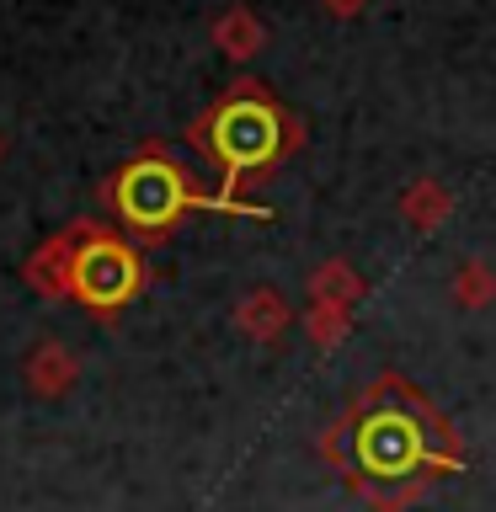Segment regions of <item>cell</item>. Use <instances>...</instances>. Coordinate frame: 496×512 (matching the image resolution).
<instances>
[{
    "label": "cell",
    "instance_id": "277c9868",
    "mask_svg": "<svg viewBox=\"0 0 496 512\" xmlns=\"http://www.w3.org/2000/svg\"><path fill=\"white\" fill-rule=\"evenodd\" d=\"M139 283H144V267H139L134 246H123V240L107 235V230L80 235L70 262H64V288H70L80 304H91V310H118V304H128L139 294Z\"/></svg>",
    "mask_w": 496,
    "mask_h": 512
},
{
    "label": "cell",
    "instance_id": "6da1fadb",
    "mask_svg": "<svg viewBox=\"0 0 496 512\" xmlns=\"http://www.w3.org/2000/svg\"><path fill=\"white\" fill-rule=\"evenodd\" d=\"M347 470L374 496H411L443 464L448 427L411 395L406 379H379L342 422Z\"/></svg>",
    "mask_w": 496,
    "mask_h": 512
},
{
    "label": "cell",
    "instance_id": "7a4b0ae2",
    "mask_svg": "<svg viewBox=\"0 0 496 512\" xmlns=\"http://www.w3.org/2000/svg\"><path fill=\"white\" fill-rule=\"evenodd\" d=\"M192 139L203 144V155L214 160L219 176H230V182H256V176H267L299 144V123L288 118L256 80H240L235 91H224L198 118Z\"/></svg>",
    "mask_w": 496,
    "mask_h": 512
},
{
    "label": "cell",
    "instance_id": "3957f363",
    "mask_svg": "<svg viewBox=\"0 0 496 512\" xmlns=\"http://www.w3.org/2000/svg\"><path fill=\"white\" fill-rule=\"evenodd\" d=\"M187 203H192V187H187L182 166H171L166 155L128 160L107 182V208L139 240H166L187 219Z\"/></svg>",
    "mask_w": 496,
    "mask_h": 512
}]
</instances>
